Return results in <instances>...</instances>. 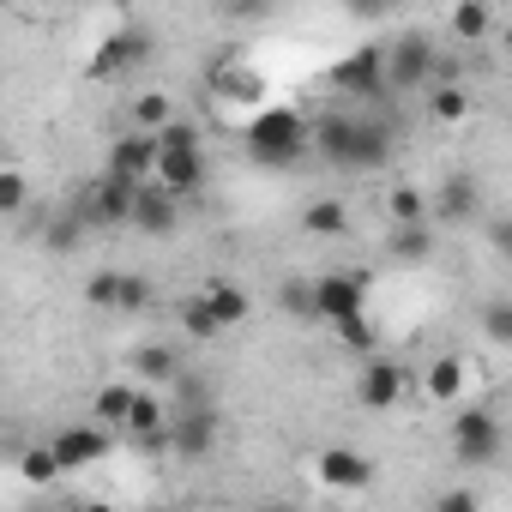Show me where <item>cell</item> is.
I'll return each mask as SVG.
<instances>
[{"mask_svg":"<svg viewBox=\"0 0 512 512\" xmlns=\"http://www.w3.org/2000/svg\"><path fill=\"white\" fill-rule=\"evenodd\" d=\"M314 151L338 169H380L392 157V127L386 121H356V115H320L314 121Z\"/></svg>","mask_w":512,"mask_h":512,"instance_id":"6da1fadb","label":"cell"},{"mask_svg":"<svg viewBox=\"0 0 512 512\" xmlns=\"http://www.w3.org/2000/svg\"><path fill=\"white\" fill-rule=\"evenodd\" d=\"M241 139H247V157L260 163V169H290L314 145V121L302 109H260V115L247 121Z\"/></svg>","mask_w":512,"mask_h":512,"instance_id":"7a4b0ae2","label":"cell"},{"mask_svg":"<svg viewBox=\"0 0 512 512\" xmlns=\"http://www.w3.org/2000/svg\"><path fill=\"white\" fill-rule=\"evenodd\" d=\"M500 446H506V428H500V416L488 410V404H470V410H458L452 416V458L458 464H494L500 458Z\"/></svg>","mask_w":512,"mask_h":512,"instance_id":"3957f363","label":"cell"},{"mask_svg":"<svg viewBox=\"0 0 512 512\" xmlns=\"http://www.w3.org/2000/svg\"><path fill=\"white\" fill-rule=\"evenodd\" d=\"M133 199H139V187L103 169V175L79 193V211H85L91 229H121V223H133Z\"/></svg>","mask_w":512,"mask_h":512,"instance_id":"277c9868","label":"cell"},{"mask_svg":"<svg viewBox=\"0 0 512 512\" xmlns=\"http://www.w3.org/2000/svg\"><path fill=\"white\" fill-rule=\"evenodd\" d=\"M434 43L422 31H404L392 49H386V85L392 91H416V85H434Z\"/></svg>","mask_w":512,"mask_h":512,"instance_id":"5b68a950","label":"cell"},{"mask_svg":"<svg viewBox=\"0 0 512 512\" xmlns=\"http://www.w3.org/2000/svg\"><path fill=\"white\" fill-rule=\"evenodd\" d=\"M157 157H163V139L151 133V127H139V133H121L115 145H109V175H121V181H133V187H145V181H157Z\"/></svg>","mask_w":512,"mask_h":512,"instance_id":"8992f818","label":"cell"},{"mask_svg":"<svg viewBox=\"0 0 512 512\" xmlns=\"http://www.w3.org/2000/svg\"><path fill=\"white\" fill-rule=\"evenodd\" d=\"M380 85H386V49L380 43H362V49H350L332 67V91L338 97H374Z\"/></svg>","mask_w":512,"mask_h":512,"instance_id":"52a82bcc","label":"cell"},{"mask_svg":"<svg viewBox=\"0 0 512 512\" xmlns=\"http://www.w3.org/2000/svg\"><path fill=\"white\" fill-rule=\"evenodd\" d=\"M314 476H320V488L362 494V488L374 482V458H368V452H356V446H326V452L314 458Z\"/></svg>","mask_w":512,"mask_h":512,"instance_id":"ba28073f","label":"cell"},{"mask_svg":"<svg viewBox=\"0 0 512 512\" xmlns=\"http://www.w3.org/2000/svg\"><path fill=\"white\" fill-rule=\"evenodd\" d=\"M314 296H320V320L332 326V320L368 308V278H362V272H320V278H314Z\"/></svg>","mask_w":512,"mask_h":512,"instance_id":"9c48e42d","label":"cell"},{"mask_svg":"<svg viewBox=\"0 0 512 512\" xmlns=\"http://www.w3.org/2000/svg\"><path fill=\"white\" fill-rule=\"evenodd\" d=\"M151 61V37L145 31H109V43L91 55V79H121L133 67Z\"/></svg>","mask_w":512,"mask_h":512,"instance_id":"30bf717a","label":"cell"},{"mask_svg":"<svg viewBox=\"0 0 512 512\" xmlns=\"http://www.w3.org/2000/svg\"><path fill=\"white\" fill-rule=\"evenodd\" d=\"M428 211H434V223H470V217L482 211V187H476L464 169H452V175H440V181H434Z\"/></svg>","mask_w":512,"mask_h":512,"instance_id":"8fae6325","label":"cell"},{"mask_svg":"<svg viewBox=\"0 0 512 512\" xmlns=\"http://www.w3.org/2000/svg\"><path fill=\"white\" fill-rule=\"evenodd\" d=\"M49 446H55L61 470H91V464L109 458V434H103V422H73V428H61Z\"/></svg>","mask_w":512,"mask_h":512,"instance_id":"7c38bea8","label":"cell"},{"mask_svg":"<svg viewBox=\"0 0 512 512\" xmlns=\"http://www.w3.org/2000/svg\"><path fill=\"white\" fill-rule=\"evenodd\" d=\"M175 223H181V193H169L163 181H145L139 199H133V229H145V235H175Z\"/></svg>","mask_w":512,"mask_h":512,"instance_id":"4fadbf2b","label":"cell"},{"mask_svg":"<svg viewBox=\"0 0 512 512\" xmlns=\"http://www.w3.org/2000/svg\"><path fill=\"white\" fill-rule=\"evenodd\" d=\"M356 398H362L368 410H392V404L404 398V368H398L392 356H380V350H374V356L362 362V380H356Z\"/></svg>","mask_w":512,"mask_h":512,"instance_id":"5bb4252c","label":"cell"},{"mask_svg":"<svg viewBox=\"0 0 512 512\" xmlns=\"http://www.w3.org/2000/svg\"><path fill=\"white\" fill-rule=\"evenodd\" d=\"M386 260H398V266L434 260V217H422V223H386Z\"/></svg>","mask_w":512,"mask_h":512,"instance_id":"9a60e30c","label":"cell"},{"mask_svg":"<svg viewBox=\"0 0 512 512\" xmlns=\"http://www.w3.org/2000/svg\"><path fill=\"white\" fill-rule=\"evenodd\" d=\"M157 181L169 187V193H199V181H205V145H193V151H169L163 145V157H157Z\"/></svg>","mask_w":512,"mask_h":512,"instance_id":"2e32d148","label":"cell"},{"mask_svg":"<svg viewBox=\"0 0 512 512\" xmlns=\"http://www.w3.org/2000/svg\"><path fill=\"white\" fill-rule=\"evenodd\" d=\"M211 440H217V410H211V404H187V410L175 416V446H181L187 458H205Z\"/></svg>","mask_w":512,"mask_h":512,"instance_id":"e0dca14e","label":"cell"},{"mask_svg":"<svg viewBox=\"0 0 512 512\" xmlns=\"http://www.w3.org/2000/svg\"><path fill=\"white\" fill-rule=\"evenodd\" d=\"M464 380H470V368H464L458 356H434V362H428V374H422V392H428L434 404H458Z\"/></svg>","mask_w":512,"mask_h":512,"instance_id":"ac0fdd59","label":"cell"},{"mask_svg":"<svg viewBox=\"0 0 512 512\" xmlns=\"http://www.w3.org/2000/svg\"><path fill=\"white\" fill-rule=\"evenodd\" d=\"M169 422H175V416H169V410H163V404H157L151 392H139V398H133V416H127V434H133L139 446H151V452H157V446H163V428H169Z\"/></svg>","mask_w":512,"mask_h":512,"instance_id":"d6986e66","label":"cell"},{"mask_svg":"<svg viewBox=\"0 0 512 512\" xmlns=\"http://www.w3.org/2000/svg\"><path fill=\"white\" fill-rule=\"evenodd\" d=\"M205 302L217 308V320H223V326H247V314H253L247 290H241V284H229V278H211V284H205Z\"/></svg>","mask_w":512,"mask_h":512,"instance_id":"ffe728a7","label":"cell"},{"mask_svg":"<svg viewBox=\"0 0 512 512\" xmlns=\"http://www.w3.org/2000/svg\"><path fill=\"white\" fill-rule=\"evenodd\" d=\"M133 398H139V386H127V380H115V386H97V404H91V416H97L103 428H127V416H133Z\"/></svg>","mask_w":512,"mask_h":512,"instance_id":"44dd1931","label":"cell"},{"mask_svg":"<svg viewBox=\"0 0 512 512\" xmlns=\"http://www.w3.org/2000/svg\"><path fill=\"white\" fill-rule=\"evenodd\" d=\"M302 229L320 235V241H332V235L350 229V205H344V199H314V205L302 211Z\"/></svg>","mask_w":512,"mask_h":512,"instance_id":"7402d4cb","label":"cell"},{"mask_svg":"<svg viewBox=\"0 0 512 512\" xmlns=\"http://www.w3.org/2000/svg\"><path fill=\"white\" fill-rule=\"evenodd\" d=\"M181 332L205 344V338H217V332H229V326L217 320V308H211V302H205V290H199V296H187V302H181Z\"/></svg>","mask_w":512,"mask_h":512,"instance_id":"603a6c76","label":"cell"},{"mask_svg":"<svg viewBox=\"0 0 512 512\" xmlns=\"http://www.w3.org/2000/svg\"><path fill=\"white\" fill-rule=\"evenodd\" d=\"M332 332H338V344H344V350H356V356H374V350H380V332H374L368 308H362V314H344V320H332Z\"/></svg>","mask_w":512,"mask_h":512,"instance_id":"cb8c5ba5","label":"cell"},{"mask_svg":"<svg viewBox=\"0 0 512 512\" xmlns=\"http://www.w3.org/2000/svg\"><path fill=\"white\" fill-rule=\"evenodd\" d=\"M133 368H139V380H145V386H163V380H175V374H181V356H175L169 344H145V350L133 356Z\"/></svg>","mask_w":512,"mask_h":512,"instance_id":"d4e9b609","label":"cell"},{"mask_svg":"<svg viewBox=\"0 0 512 512\" xmlns=\"http://www.w3.org/2000/svg\"><path fill=\"white\" fill-rule=\"evenodd\" d=\"M428 115H434L440 127H458V121L470 115V97H464L458 85H446V79H434V91H428Z\"/></svg>","mask_w":512,"mask_h":512,"instance_id":"484cf974","label":"cell"},{"mask_svg":"<svg viewBox=\"0 0 512 512\" xmlns=\"http://www.w3.org/2000/svg\"><path fill=\"white\" fill-rule=\"evenodd\" d=\"M452 31H458L464 43H482V37L494 31V13H488V0H458V7H452Z\"/></svg>","mask_w":512,"mask_h":512,"instance_id":"4316f807","label":"cell"},{"mask_svg":"<svg viewBox=\"0 0 512 512\" xmlns=\"http://www.w3.org/2000/svg\"><path fill=\"white\" fill-rule=\"evenodd\" d=\"M482 338H488V344H500V350H512V296L482 302Z\"/></svg>","mask_w":512,"mask_h":512,"instance_id":"83f0119b","label":"cell"},{"mask_svg":"<svg viewBox=\"0 0 512 512\" xmlns=\"http://www.w3.org/2000/svg\"><path fill=\"white\" fill-rule=\"evenodd\" d=\"M422 217H434V211H428V199L416 187H392L386 193V223H422Z\"/></svg>","mask_w":512,"mask_h":512,"instance_id":"f1b7e54d","label":"cell"},{"mask_svg":"<svg viewBox=\"0 0 512 512\" xmlns=\"http://www.w3.org/2000/svg\"><path fill=\"white\" fill-rule=\"evenodd\" d=\"M85 302L103 314H121V272H91L85 278Z\"/></svg>","mask_w":512,"mask_h":512,"instance_id":"f546056e","label":"cell"},{"mask_svg":"<svg viewBox=\"0 0 512 512\" xmlns=\"http://www.w3.org/2000/svg\"><path fill=\"white\" fill-rule=\"evenodd\" d=\"M278 302H284V314H296V320H320V296H314V278H290Z\"/></svg>","mask_w":512,"mask_h":512,"instance_id":"4dcf8cb0","label":"cell"},{"mask_svg":"<svg viewBox=\"0 0 512 512\" xmlns=\"http://www.w3.org/2000/svg\"><path fill=\"white\" fill-rule=\"evenodd\" d=\"M169 121H175V109H169L163 91H145V97L133 103V127H151V133H157V127H169Z\"/></svg>","mask_w":512,"mask_h":512,"instance_id":"1f68e13d","label":"cell"},{"mask_svg":"<svg viewBox=\"0 0 512 512\" xmlns=\"http://www.w3.org/2000/svg\"><path fill=\"white\" fill-rule=\"evenodd\" d=\"M19 476H25V482H55V476H61V458H55V446H31V452L19 458Z\"/></svg>","mask_w":512,"mask_h":512,"instance_id":"d6a6232c","label":"cell"},{"mask_svg":"<svg viewBox=\"0 0 512 512\" xmlns=\"http://www.w3.org/2000/svg\"><path fill=\"white\" fill-rule=\"evenodd\" d=\"M151 308V284L139 272H121V314H145Z\"/></svg>","mask_w":512,"mask_h":512,"instance_id":"836d02e7","label":"cell"},{"mask_svg":"<svg viewBox=\"0 0 512 512\" xmlns=\"http://www.w3.org/2000/svg\"><path fill=\"white\" fill-rule=\"evenodd\" d=\"M217 97H241V103H253V97H260V79H253L247 67H235V73L217 79Z\"/></svg>","mask_w":512,"mask_h":512,"instance_id":"e575fe53","label":"cell"},{"mask_svg":"<svg viewBox=\"0 0 512 512\" xmlns=\"http://www.w3.org/2000/svg\"><path fill=\"white\" fill-rule=\"evenodd\" d=\"M0 211H7V217H25V175H19V169L0 175Z\"/></svg>","mask_w":512,"mask_h":512,"instance_id":"d590c367","label":"cell"},{"mask_svg":"<svg viewBox=\"0 0 512 512\" xmlns=\"http://www.w3.org/2000/svg\"><path fill=\"white\" fill-rule=\"evenodd\" d=\"M157 139H163V145H169V151H193V145H205V139H199V127H193V121H169V127H157Z\"/></svg>","mask_w":512,"mask_h":512,"instance_id":"8d00e7d4","label":"cell"},{"mask_svg":"<svg viewBox=\"0 0 512 512\" xmlns=\"http://www.w3.org/2000/svg\"><path fill=\"white\" fill-rule=\"evenodd\" d=\"M470 506H482L476 488H446V494H434V512H470Z\"/></svg>","mask_w":512,"mask_h":512,"instance_id":"74e56055","label":"cell"},{"mask_svg":"<svg viewBox=\"0 0 512 512\" xmlns=\"http://www.w3.org/2000/svg\"><path fill=\"white\" fill-rule=\"evenodd\" d=\"M488 241H494V253H500V260H512V211L488 223Z\"/></svg>","mask_w":512,"mask_h":512,"instance_id":"f35d334b","label":"cell"},{"mask_svg":"<svg viewBox=\"0 0 512 512\" xmlns=\"http://www.w3.org/2000/svg\"><path fill=\"white\" fill-rule=\"evenodd\" d=\"M350 7H356L362 19H380V13H386V0H350Z\"/></svg>","mask_w":512,"mask_h":512,"instance_id":"ab89813d","label":"cell"},{"mask_svg":"<svg viewBox=\"0 0 512 512\" xmlns=\"http://www.w3.org/2000/svg\"><path fill=\"white\" fill-rule=\"evenodd\" d=\"M506 55H512V25H506Z\"/></svg>","mask_w":512,"mask_h":512,"instance_id":"60d3db41","label":"cell"}]
</instances>
